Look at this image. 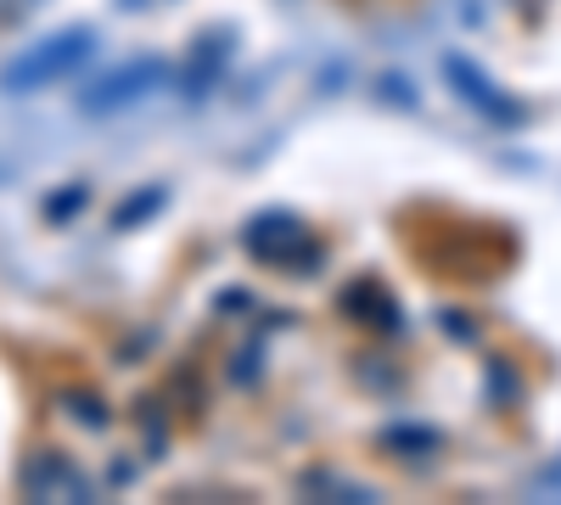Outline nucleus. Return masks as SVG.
<instances>
[{
    "label": "nucleus",
    "instance_id": "1",
    "mask_svg": "<svg viewBox=\"0 0 561 505\" xmlns=\"http://www.w3.org/2000/svg\"><path fill=\"white\" fill-rule=\"evenodd\" d=\"M242 248L253 264H270V269H287V275H309L325 264V242L309 231V225L287 208H270V214H253L242 225Z\"/></svg>",
    "mask_w": 561,
    "mask_h": 505
},
{
    "label": "nucleus",
    "instance_id": "2",
    "mask_svg": "<svg viewBox=\"0 0 561 505\" xmlns=\"http://www.w3.org/2000/svg\"><path fill=\"white\" fill-rule=\"evenodd\" d=\"M90 45H96V34H90L84 23L45 34V39H34L28 51H18L7 68H0V90H7V96H28V90H39V84H51V79L73 73V68L90 57Z\"/></svg>",
    "mask_w": 561,
    "mask_h": 505
},
{
    "label": "nucleus",
    "instance_id": "3",
    "mask_svg": "<svg viewBox=\"0 0 561 505\" xmlns=\"http://www.w3.org/2000/svg\"><path fill=\"white\" fill-rule=\"evenodd\" d=\"M18 494L23 500H68V505H79V500H90V478L68 461V455L34 449L18 467Z\"/></svg>",
    "mask_w": 561,
    "mask_h": 505
},
{
    "label": "nucleus",
    "instance_id": "4",
    "mask_svg": "<svg viewBox=\"0 0 561 505\" xmlns=\"http://www.w3.org/2000/svg\"><path fill=\"white\" fill-rule=\"evenodd\" d=\"M163 57H140V62H124V68H113L107 79H96L84 90V113H118V107H129V102H140V96H152V90L163 84Z\"/></svg>",
    "mask_w": 561,
    "mask_h": 505
},
{
    "label": "nucleus",
    "instance_id": "5",
    "mask_svg": "<svg viewBox=\"0 0 561 505\" xmlns=\"http://www.w3.org/2000/svg\"><path fill=\"white\" fill-rule=\"evenodd\" d=\"M444 79L455 84V96H460L466 107H478V113H483V118H494V124H523V118H528V113H523L517 102H511L494 79H483V68H478L472 57L449 51V57H444Z\"/></svg>",
    "mask_w": 561,
    "mask_h": 505
},
{
    "label": "nucleus",
    "instance_id": "6",
    "mask_svg": "<svg viewBox=\"0 0 561 505\" xmlns=\"http://www.w3.org/2000/svg\"><path fill=\"white\" fill-rule=\"evenodd\" d=\"M343 314H354V320H365L370 332H404V309H399V298L377 282V275H359V282H348L343 287Z\"/></svg>",
    "mask_w": 561,
    "mask_h": 505
},
{
    "label": "nucleus",
    "instance_id": "7",
    "mask_svg": "<svg viewBox=\"0 0 561 505\" xmlns=\"http://www.w3.org/2000/svg\"><path fill=\"white\" fill-rule=\"evenodd\" d=\"M219 68H225V34H203L197 51H192V68H185V90H192V102H203L214 90Z\"/></svg>",
    "mask_w": 561,
    "mask_h": 505
},
{
    "label": "nucleus",
    "instance_id": "8",
    "mask_svg": "<svg viewBox=\"0 0 561 505\" xmlns=\"http://www.w3.org/2000/svg\"><path fill=\"white\" fill-rule=\"evenodd\" d=\"M377 444H382V449H399V455H415V461H421V455H438V449H444V438H438L433 427H382Z\"/></svg>",
    "mask_w": 561,
    "mask_h": 505
},
{
    "label": "nucleus",
    "instance_id": "9",
    "mask_svg": "<svg viewBox=\"0 0 561 505\" xmlns=\"http://www.w3.org/2000/svg\"><path fill=\"white\" fill-rule=\"evenodd\" d=\"M57 404L68 410V416L79 422V427H90V433H102L113 416H107V404L96 399V393H84V388H68V393H57Z\"/></svg>",
    "mask_w": 561,
    "mask_h": 505
},
{
    "label": "nucleus",
    "instance_id": "10",
    "mask_svg": "<svg viewBox=\"0 0 561 505\" xmlns=\"http://www.w3.org/2000/svg\"><path fill=\"white\" fill-rule=\"evenodd\" d=\"M158 208H163V186H152V192L140 197V203L129 197V203H124V208L113 214V231H129V225H140V219H152Z\"/></svg>",
    "mask_w": 561,
    "mask_h": 505
}]
</instances>
